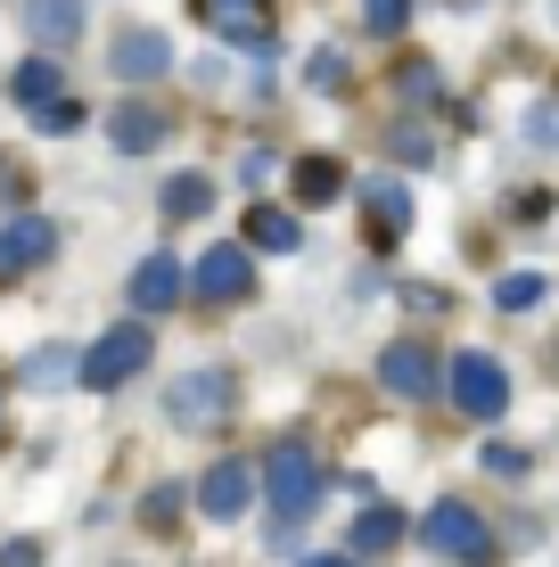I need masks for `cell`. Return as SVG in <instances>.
<instances>
[{"instance_id":"6da1fadb","label":"cell","mask_w":559,"mask_h":567,"mask_svg":"<svg viewBox=\"0 0 559 567\" xmlns=\"http://www.w3.org/2000/svg\"><path fill=\"white\" fill-rule=\"evenodd\" d=\"M148 354H157V338H148L141 321H124V329H107L91 354H74V379H83L91 395H115V386H132L148 370Z\"/></svg>"},{"instance_id":"7a4b0ae2","label":"cell","mask_w":559,"mask_h":567,"mask_svg":"<svg viewBox=\"0 0 559 567\" xmlns=\"http://www.w3.org/2000/svg\"><path fill=\"white\" fill-rule=\"evenodd\" d=\"M321 461L304 453V444H280L272 461H263V494H272V518L280 526H297V518H313V502H321Z\"/></svg>"},{"instance_id":"3957f363","label":"cell","mask_w":559,"mask_h":567,"mask_svg":"<svg viewBox=\"0 0 559 567\" xmlns=\"http://www.w3.org/2000/svg\"><path fill=\"white\" fill-rule=\"evenodd\" d=\"M420 535H428V551L453 559V567H486V559H494V526L477 518L469 502H453V494L436 502L428 518H420Z\"/></svg>"},{"instance_id":"277c9868","label":"cell","mask_w":559,"mask_h":567,"mask_svg":"<svg viewBox=\"0 0 559 567\" xmlns=\"http://www.w3.org/2000/svg\"><path fill=\"white\" fill-rule=\"evenodd\" d=\"M230 403H239V379H230V370H182L165 412H173V427H215Z\"/></svg>"},{"instance_id":"5b68a950","label":"cell","mask_w":559,"mask_h":567,"mask_svg":"<svg viewBox=\"0 0 559 567\" xmlns=\"http://www.w3.org/2000/svg\"><path fill=\"white\" fill-rule=\"evenodd\" d=\"M445 386H453V412H469V420H494L510 403V370L494 354H453Z\"/></svg>"},{"instance_id":"8992f818","label":"cell","mask_w":559,"mask_h":567,"mask_svg":"<svg viewBox=\"0 0 559 567\" xmlns=\"http://www.w3.org/2000/svg\"><path fill=\"white\" fill-rule=\"evenodd\" d=\"M379 386L403 403H428L436 395V346L428 338H395L387 354H379Z\"/></svg>"},{"instance_id":"52a82bcc","label":"cell","mask_w":559,"mask_h":567,"mask_svg":"<svg viewBox=\"0 0 559 567\" xmlns=\"http://www.w3.org/2000/svg\"><path fill=\"white\" fill-rule=\"evenodd\" d=\"M256 288V264H247V247H215L198 271H189V297L198 305H230V297H247Z\"/></svg>"},{"instance_id":"ba28073f","label":"cell","mask_w":559,"mask_h":567,"mask_svg":"<svg viewBox=\"0 0 559 567\" xmlns=\"http://www.w3.org/2000/svg\"><path fill=\"white\" fill-rule=\"evenodd\" d=\"M58 256V223H42V214H17V223H0V280L9 271H33Z\"/></svg>"},{"instance_id":"9c48e42d","label":"cell","mask_w":559,"mask_h":567,"mask_svg":"<svg viewBox=\"0 0 559 567\" xmlns=\"http://www.w3.org/2000/svg\"><path fill=\"white\" fill-rule=\"evenodd\" d=\"M107 66L124 74V83H157V74L173 66V42L157 25H132V33H115V50H107Z\"/></svg>"},{"instance_id":"30bf717a","label":"cell","mask_w":559,"mask_h":567,"mask_svg":"<svg viewBox=\"0 0 559 567\" xmlns=\"http://www.w3.org/2000/svg\"><path fill=\"white\" fill-rule=\"evenodd\" d=\"M247 502H256V477H247L239 461H215V468L198 477V511L215 518V526H239V511H247Z\"/></svg>"},{"instance_id":"8fae6325","label":"cell","mask_w":559,"mask_h":567,"mask_svg":"<svg viewBox=\"0 0 559 567\" xmlns=\"http://www.w3.org/2000/svg\"><path fill=\"white\" fill-rule=\"evenodd\" d=\"M362 214H371V230H379V247H395L403 230H412V189L395 182V173H379L371 189H362Z\"/></svg>"},{"instance_id":"7c38bea8","label":"cell","mask_w":559,"mask_h":567,"mask_svg":"<svg viewBox=\"0 0 559 567\" xmlns=\"http://www.w3.org/2000/svg\"><path fill=\"white\" fill-rule=\"evenodd\" d=\"M182 297H189V271L173 264V256H141V271H132V305L165 312V305H182Z\"/></svg>"},{"instance_id":"4fadbf2b","label":"cell","mask_w":559,"mask_h":567,"mask_svg":"<svg viewBox=\"0 0 559 567\" xmlns=\"http://www.w3.org/2000/svg\"><path fill=\"white\" fill-rule=\"evenodd\" d=\"M25 25H33L42 50H66L83 33V0H25Z\"/></svg>"},{"instance_id":"5bb4252c","label":"cell","mask_w":559,"mask_h":567,"mask_svg":"<svg viewBox=\"0 0 559 567\" xmlns=\"http://www.w3.org/2000/svg\"><path fill=\"white\" fill-rule=\"evenodd\" d=\"M395 543H403V518L387 511V502H371V511L354 518V551H345V559H354V567H362V559H387Z\"/></svg>"},{"instance_id":"9a60e30c","label":"cell","mask_w":559,"mask_h":567,"mask_svg":"<svg viewBox=\"0 0 559 567\" xmlns=\"http://www.w3.org/2000/svg\"><path fill=\"white\" fill-rule=\"evenodd\" d=\"M107 141L124 148V156H148V148L165 141V115H157V107H115V115H107Z\"/></svg>"},{"instance_id":"2e32d148","label":"cell","mask_w":559,"mask_h":567,"mask_svg":"<svg viewBox=\"0 0 559 567\" xmlns=\"http://www.w3.org/2000/svg\"><path fill=\"white\" fill-rule=\"evenodd\" d=\"M9 91H17V107H33V115H42L50 100H66V74H58V58H25Z\"/></svg>"},{"instance_id":"e0dca14e","label":"cell","mask_w":559,"mask_h":567,"mask_svg":"<svg viewBox=\"0 0 559 567\" xmlns=\"http://www.w3.org/2000/svg\"><path fill=\"white\" fill-rule=\"evenodd\" d=\"M345 189V165L338 156H297V206H330Z\"/></svg>"},{"instance_id":"ac0fdd59","label":"cell","mask_w":559,"mask_h":567,"mask_svg":"<svg viewBox=\"0 0 559 567\" xmlns=\"http://www.w3.org/2000/svg\"><path fill=\"white\" fill-rule=\"evenodd\" d=\"M198 17H215V25L230 33V42L263 50V17H256V0H198Z\"/></svg>"},{"instance_id":"d6986e66","label":"cell","mask_w":559,"mask_h":567,"mask_svg":"<svg viewBox=\"0 0 559 567\" xmlns=\"http://www.w3.org/2000/svg\"><path fill=\"white\" fill-rule=\"evenodd\" d=\"M247 239H256L263 256H288V247H304V230H297V214H280V206H256V214H247Z\"/></svg>"},{"instance_id":"ffe728a7","label":"cell","mask_w":559,"mask_h":567,"mask_svg":"<svg viewBox=\"0 0 559 567\" xmlns=\"http://www.w3.org/2000/svg\"><path fill=\"white\" fill-rule=\"evenodd\" d=\"M165 214H173V223H198V214L206 206H215V182H206V173H173V182H165V198H157Z\"/></svg>"},{"instance_id":"44dd1931","label":"cell","mask_w":559,"mask_h":567,"mask_svg":"<svg viewBox=\"0 0 559 567\" xmlns=\"http://www.w3.org/2000/svg\"><path fill=\"white\" fill-rule=\"evenodd\" d=\"M173 518H182V485H148L141 494V526L148 535H173Z\"/></svg>"},{"instance_id":"7402d4cb","label":"cell","mask_w":559,"mask_h":567,"mask_svg":"<svg viewBox=\"0 0 559 567\" xmlns=\"http://www.w3.org/2000/svg\"><path fill=\"white\" fill-rule=\"evenodd\" d=\"M66 370H74V354H66V346H42V354H25V386H58Z\"/></svg>"},{"instance_id":"603a6c76","label":"cell","mask_w":559,"mask_h":567,"mask_svg":"<svg viewBox=\"0 0 559 567\" xmlns=\"http://www.w3.org/2000/svg\"><path fill=\"white\" fill-rule=\"evenodd\" d=\"M494 305H503V312H527V305H544V280H535V271H510V280L494 288Z\"/></svg>"},{"instance_id":"cb8c5ba5","label":"cell","mask_w":559,"mask_h":567,"mask_svg":"<svg viewBox=\"0 0 559 567\" xmlns=\"http://www.w3.org/2000/svg\"><path fill=\"white\" fill-rule=\"evenodd\" d=\"M403 17H412V0H362V25L371 33H403Z\"/></svg>"},{"instance_id":"d4e9b609","label":"cell","mask_w":559,"mask_h":567,"mask_svg":"<svg viewBox=\"0 0 559 567\" xmlns=\"http://www.w3.org/2000/svg\"><path fill=\"white\" fill-rule=\"evenodd\" d=\"M477 468H494V477H527V453H518V444H486Z\"/></svg>"},{"instance_id":"484cf974","label":"cell","mask_w":559,"mask_h":567,"mask_svg":"<svg viewBox=\"0 0 559 567\" xmlns=\"http://www.w3.org/2000/svg\"><path fill=\"white\" fill-rule=\"evenodd\" d=\"M395 156H403V165H428V156H436V141H428L420 124H395Z\"/></svg>"},{"instance_id":"4316f807","label":"cell","mask_w":559,"mask_h":567,"mask_svg":"<svg viewBox=\"0 0 559 567\" xmlns=\"http://www.w3.org/2000/svg\"><path fill=\"white\" fill-rule=\"evenodd\" d=\"M436 91H445V74H436V66H420V58H412V66H403V100H436Z\"/></svg>"},{"instance_id":"83f0119b","label":"cell","mask_w":559,"mask_h":567,"mask_svg":"<svg viewBox=\"0 0 559 567\" xmlns=\"http://www.w3.org/2000/svg\"><path fill=\"white\" fill-rule=\"evenodd\" d=\"M42 132H83V107H74V100H50V107H42Z\"/></svg>"},{"instance_id":"f1b7e54d","label":"cell","mask_w":559,"mask_h":567,"mask_svg":"<svg viewBox=\"0 0 559 567\" xmlns=\"http://www.w3.org/2000/svg\"><path fill=\"white\" fill-rule=\"evenodd\" d=\"M527 141H544V148L559 141V100H544V107H535V115H527Z\"/></svg>"},{"instance_id":"f546056e","label":"cell","mask_w":559,"mask_h":567,"mask_svg":"<svg viewBox=\"0 0 559 567\" xmlns=\"http://www.w3.org/2000/svg\"><path fill=\"white\" fill-rule=\"evenodd\" d=\"M313 83H321V91H338V83H345V58H338V50H321V58H313Z\"/></svg>"},{"instance_id":"4dcf8cb0","label":"cell","mask_w":559,"mask_h":567,"mask_svg":"<svg viewBox=\"0 0 559 567\" xmlns=\"http://www.w3.org/2000/svg\"><path fill=\"white\" fill-rule=\"evenodd\" d=\"M0 567H42V543H9V551H0Z\"/></svg>"},{"instance_id":"1f68e13d","label":"cell","mask_w":559,"mask_h":567,"mask_svg":"<svg viewBox=\"0 0 559 567\" xmlns=\"http://www.w3.org/2000/svg\"><path fill=\"white\" fill-rule=\"evenodd\" d=\"M304 567H354V559H304Z\"/></svg>"}]
</instances>
